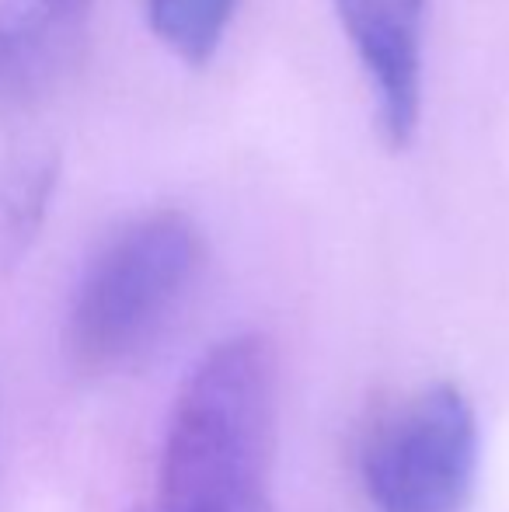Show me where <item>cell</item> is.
Here are the masks:
<instances>
[{
  "label": "cell",
  "instance_id": "9c48e42d",
  "mask_svg": "<svg viewBox=\"0 0 509 512\" xmlns=\"http://www.w3.org/2000/svg\"><path fill=\"white\" fill-rule=\"evenodd\" d=\"M241 512H272V502H262V506H252V509H241Z\"/></svg>",
  "mask_w": 509,
  "mask_h": 512
},
{
  "label": "cell",
  "instance_id": "7a4b0ae2",
  "mask_svg": "<svg viewBox=\"0 0 509 512\" xmlns=\"http://www.w3.org/2000/svg\"><path fill=\"white\" fill-rule=\"evenodd\" d=\"M203 265L199 227L178 209L119 227L84 269L67 314V356L84 373L133 363L164 331Z\"/></svg>",
  "mask_w": 509,
  "mask_h": 512
},
{
  "label": "cell",
  "instance_id": "ba28073f",
  "mask_svg": "<svg viewBox=\"0 0 509 512\" xmlns=\"http://www.w3.org/2000/svg\"><path fill=\"white\" fill-rule=\"evenodd\" d=\"M39 4H46L49 11L63 14V18H70V21L88 25V14H91V4H95V0H39Z\"/></svg>",
  "mask_w": 509,
  "mask_h": 512
},
{
  "label": "cell",
  "instance_id": "8992f818",
  "mask_svg": "<svg viewBox=\"0 0 509 512\" xmlns=\"http://www.w3.org/2000/svg\"><path fill=\"white\" fill-rule=\"evenodd\" d=\"M234 11L238 0H147V18L157 39L192 67L210 63Z\"/></svg>",
  "mask_w": 509,
  "mask_h": 512
},
{
  "label": "cell",
  "instance_id": "277c9868",
  "mask_svg": "<svg viewBox=\"0 0 509 512\" xmlns=\"http://www.w3.org/2000/svg\"><path fill=\"white\" fill-rule=\"evenodd\" d=\"M370 84L381 129L394 150L408 147L422 115V14L426 0H332Z\"/></svg>",
  "mask_w": 509,
  "mask_h": 512
},
{
  "label": "cell",
  "instance_id": "5b68a950",
  "mask_svg": "<svg viewBox=\"0 0 509 512\" xmlns=\"http://www.w3.org/2000/svg\"><path fill=\"white\" fill-rule=\"evenodd\" d=\"M81 21L39 0H0V119L39 105L74 63Z\"/></svg>",
  "mask_w": 509,
  "mask_h": 512
},
{
  "label": "cell",
  "instance_id": "52a82bcc",
  "mask_svg": "<svg viewBox=\"0 0 509 512\" xmlns=\"http://www.w3.org/2000/svg\"><path fill=\"white\" fill-rule=\"evenodd\" d=\"M56 164L49 157H25L0 171V262H14L42 227Z\"/></svg>",
  "mask_w": 509,
  "mask_h": 512
},
{
  "label": "cell",
  "instance_id": "6da1fadb",
  "mask_svg": "<svg viewBox=\"0 0 509 512\" xmlns=\"http://www.w3.org/2000/svg\"><path fill=\"white\" fill-rule=\"evenodd\" d=\"M276 352L262 335L217 342L185 377L164 432L150 512H241L269 502Z\"/></svg>",
  "mask_w": 509,
  "mask_h": 512
},
{
  "label": "cell",
  "instance_id": "3957f363",
  "mask_svg": "<svg viewBox=\"0 0 509 512\" xmlns=\"http://www.w3.org/2000/svg\"><path fill=\"white\" fill-rule=\"evenodd\" d=\"M478 418L461 387L436 380L387 405L363 436L360 474L374 512H468Z\"/></svg>",
  "mask_w": 509,
  "mask_h": 512
}]
</instances>
